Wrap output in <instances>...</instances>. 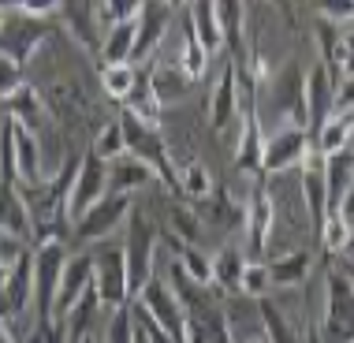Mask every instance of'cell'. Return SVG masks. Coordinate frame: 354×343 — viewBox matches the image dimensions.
<instances>
[{
  "mask_svg": "<svg viewBox=\"0 0 354 343\" xmlns=\"http://www.w3.org/2000/svg\"><path fill=\"white\" fill-rule=\"evenodd\" d=\"M0 109H4V116H8V120H15L19 127H26L30 135H37V131H41V123L49 120V109H45L41 93H37L30 82H26V86H19V90L12 93V98H8L4 104H0Z\"/></svg>",
  "mask_w": 354,
  "mask_h": 343,
  "instance_id": "ffe728a7",
  "label": "cell"
},
{
  "mask_svg": "<svg viewBox=\"0 0 354 343\" xmlns=\"http://www.w3.org/2000/svg\"><path fill=\"white\" fill-rule=\"evenodd\" d=\"M243 343H272V336H269V332L261 328V332H250V336H246Z\"/></svg>",
  "mask_w": 354,
  "mask_h": 343,
  "instance_id": "c3c4849f",
  "label": "cell"
},
{
  "mask_svg": "<svg viewBox=\"0 0 354 343\" xmlns=\"http://www.w3.org/2000/svg\"><path fill=\"white\" fill-rule=\"evenodd\" d=\"M272 221H276V198L272 190L265 187V179H257L250 198H246V246H250L254 257L265 254L269 246V235H272Z\"/></svg>",
  "mask_w": 354,
  "mask_h": 343,
  "instance_id": "5bb4252c",
  "label": "cell"
},
{
  "mask_svg": "<svg viewBox=\"0 0 354 343\" xmlns=\"http://www.w3.org/2000/svg\"><path fill=\"white\" fill-rule=\"evenodd\" d=\"M135 317H131V306L123 310H112L109 317V328H104V343H135Z\"/></svg>",
  "mask_w": 354,
  "mask_h": 343,
  "instance_id": "ab89813d",
  "label": "cell"
},
{
  "mask_svg": "<svg viewBox=\"0 0 354 343\" xmlns=\"http://www.w3.org/2000/svg\"><path fill=\"white\" fill-rule=\"evenodd\" d=\"M149 179H157L149 172V165H142L138 157H131V154H123L116 157L109 165V183H112V194H127V198H135L138 190H146Z\"/></svg>",
  "mask_w": 354,
  "mask_h": 343,
  "instance_id": "cb8c5ba5",
  "label": "cell"
},
{
  "mask_svg": "<svg viewBox=\"0 0 354 343\" xmlns=\"http://www.w3.org/2000/svg\"><path fill=\"white\" fill-rule=\"evenodd\" d=\"M302 343H321V340H317V328H313V325H306V332H302Z\"/></svg>",
  "mask_w": 354,
  "mask_h": 343,
  "instance_id": "f907efd6",
  "label": "cell"
},
{
  "mask_svg": "<svg viewBox=\"0 0 354 343\" xmlns=\"http://www.w3.org/2000/svg\"><path fill=\"white\" fill-rule=\"evenodd\" d=\"M90 154H97L104 165H112L116 157L127 154V142H123V123H120V116L109 120V123H104V127L97 131V138H93Z\"/></svg>",
  "mask_w": 354,
  "mask_h": 343,
  "instance_id": "74e56055",
  "label": "cell"
},
{
  "mask_svg": "<svg viewBox=\"0 0 354 343\" xmlns=\"http://www.w3.org/2000/svg\"><path fill=\"white\" fill-rule=\"evenodd\" d=\"M45 168H41V146L37 135H30L26 127H15V187H37L45 183Z\"/></svg>",
  "mask_w": 354,
  "mask_h": 343,
  "instance_id": "44dd1931",
  "label": "cell"
},
{
  "mask_svg": "<svg viewBox=\"0 0 354 343\" xmlns=\"http://www.w3.org/2000/svg\"><path fill=\"white\" fill-rule=\"evenodd\" d=\"M336 90L339 82L332 79V71L324 68L321 60L310 64V71H306V82H302V93H306V131H310V138L317 135L324 127V120L336 112Z\"/></svg>",
  "mask_w": 354,
  "mask_h": 343,
  "instance_id": "8fae6325",
  "label": "cell"
},
{
  "mask_svg": "<svg viewBox=\"0 0 354 343\" xmlns=\"http://www.w3.org/2000/svg\"><path fill=\"white\" fill-rule=\"evenodd\" d=\"M45 41H49V23L30 19V15H19V12L8 8L4 30H0V56H8V60L19 64V68H26Z\"/></svg>",
  "mask_w": 354,
  "mask_h": 343,
  "instance_id": "52a82bcc",
  "label": "cell"
},
{
  "mask_svg": "<svg viewBox=\"0 0 354 343\" xmlns=\"http://www.w3.org/2000/svg\"><path fill=\"white\" fill-rule=\"evenodd\" d=\"M321 250L324 254H347V239H351V224L339 213H328V221L321 228Z\"/></svg>",
  "mask_w": 354,
  "mask_h": 343,
  "instance_id": "f35d334b",
  "label": "cell"
},
{
  "mask_svg": "<svg viewBox=\"0 0 354 343\" xmlns=\"http://www.w3.org/2000/svg\"><path fill=\"white\" fill-rule=\"evenodd\" d=\"M97 75H101V90L109 93L112 101H127L131 90L138 86V68L135 64H97Z\"/></svg>",
  "mask_w": 354,
  "mask_h": 343,
  "instance_id": "d6a6232c",
  "label": "cell"
},
{
  "mask_svg": "<svg viewBox=\"0 0 354 343\" xmlns=\"http://www.w3.org/2000/svg\"><path fill=\"white\" fill-rule=\"evenodd\" d=\"M187 23L190 30L198 34V41L205 45L209 56L220 53V45H224V34H220V19H216V4H209V0H194V4L187 8Z\"/></svg>",
  "mask_w": 354,
  "mask_h": 343,
  "instance_id": "4316f807",
  "label": "cell"
},
{
  "mask_svg": "<svg viewBox=\"0 0 354 343\" xmlns=\"http://www.w3.org/2000/svg\"><path fill=\"white\" fill-rule=\"evenodd\" d=\"M0 232H12L19 239H30V213L19 194V187L0 183Z\"/></svg>",
  "mask_w": 354,
  "mask_h": 343,
  "instance_id": "f1b7e54d",
  "label": "cell"
},
{
  "mask_svg": "<svg viewBox=\"0 0 354 343\" xmlns=\"http://www.w3.org/2000/svg\"><path fill=\"white\" fill-rule=\"evenodd\" d=\"M265 269H269V284H276V288H302L313 272V254L310 250L276 254Z\"/></svg>",
  "mask_w": 354,
  "mask_h": 343,
  "instance_id": "603a6c76",
  "label": "cell"
},
{
  "mask_svg": "<svg viewBox=\"0 0 354 343\" xmlns=\"http://www.w3.org/2000/svg\"><path fill=\"white\" fill-rule=\"evenodd\" d=\"M313 149L310 131L299 123H283L280 131H272L265 138V157H261V176H287V172H299L306 165Z\"/></svg>",
  "mask_w": 354,
  "mask_h": 343,
  "instance_id": "8992f818",
  "label": "cell"
},
{
  "mask_svg": "<svg viewBox=\"0 0 354 343\" xmlns=\"http://www.w3.org/2000/svg\"><path fill=\"white\" fill-rule=\"evenodd\" d=\"M135 45H138V19L112 26L101 37V60L97 64H135Z\"/></svg>",
  "mask_w": 354,
  "mask_h": 343,
  "instance_id": "d4e9b609",
  "label": "cell"
},
{
  "mask_svg": "<svg viewBox=\"0 0 354 343\" xmlns=\"http://www.w3.org/2000/svg\"><path fill=\"white\" fill-rule=\"evenodd\" d=\"M351 149H354V146H351Z\"/></svg>",
  "mask_w": 354,
  "mask_h": 343,
  "instance_id": "680465c9",
  "label": "cell"
},
{
  "mask_svg": "<svg viewBox=\"0 0 354 343\" xmlns=\"http://www.w3.org/2000/svg\"><path fill=\"white\" fill-rule=\"evenodd\" d=\"M19 86H26V71L19 68L15 60H8V56H0V104H4Z\"/></svg>",
  "mask_w": 354,
  "mask_h": 343,
  "instance_id": "ee69618b",
  "label": "cell"
},
{
  "mask_svg": "<svg viewBox=\"0 0 354 343\" xmlns=\"http://www.w3.org/2000/svg\"><path fill=\"white\" fill-rule=\"evenodd\" d=\"M354 79V26L343 30V45H339V82Z\"/></svg>",
  "mask_w": 354,
  "mask_h": 343,
  "instance_id": "f6af8a7d",
  "label": "cell"
},
{
  "mask_svg": "<svg viewBox=\"0 0 354 343\" xmlns=\"http://www.w3.org/2000/svg\"><path fill=\"white\" fill-rule=\"evenodd\" d=\"M8 321H15V313H12V306H8V299L0 295V325H8Z\"/></svg>",
  "mask_w": 354,
  "mask_h": 343,
  "instance_id": "7dc6e473",
  "label": "cell"
},
{
  "mask_svg": "<svg viewBox=\"0 0 354 343\" xmlns=\"http://www.w3.org/2000/svg\"><path fill=\"white\" fill-rule=\"evenodd\" d=\"M97 310H101V295H97V288H90V291H86L68 313H64V325H68V336H71L75 343H82V340H86V328L93 325Z\"/></svg>",
  "mask_w": 354,
  "mask_h": 343,
  "instance_id": "8d00e7d4",
  "label": "cell"
},
{
  "mask_svg": "<svg viewBox=\"0 0 354 343\" xmlns=\"http://www.w3.org/2000/svg\"><path fill=\"white\" fill-rule=\"evenodd\" d=\"M339 269H343V276H347V280H351V288H354V265H351V261H343Z\"/></svg>",
  "mask_w": 354,
  "mask_h": 343,
  "instance_id": "816d5d0a",
  "label": "cell"
},
{
  "mask_svg": "<svg viewBox=\"0 0 354 343\" xmlns=\"http://www.w3.org/2000/svg\"><path fill=\"white\" fill-rule=\"evenodd\" d=\"M135 302H142V306L153 313V321H157V325L165 328V332H171V336H176L179 343H187V310L179 306L176 291L168 288V280H165L160 272L153 276L146 288H142V295H138Z\"/></svg>",
  "mask_w": 354,
  "mask_h": 343,
  "instance_id": "7c38bea8",
  "label": "cell"
},
{
  "mask_svg": "<svg viewBox=\"0 0 354 343\" xmlns=\"http://www.w3.org/2000/svg\"><path fill=\"white\" fill-rule=\"evenodd\" d=\"M324 183H328V209L336 213L343 194H347L351 183H354V149L336 154V157H324Z\"/></svg>",
  "mask_w": 354,
  "mask_h": 343,
  "instance_id": "f546056e",
  "label": "cell"
},
{
  "mask_svg": "<svg viewBox=\"0 0 354 343\" xmlns=\"http://www.w3.org/2000/svg\"><path fill=\"white\" fill-rule=\"evenodd\" d=\"M19 343H71V336H68V325L56 317V321H34V328Z\"/></svg>",
  "mask_w": 354,
  "mask_h": 343,
  "instance_id": "b9f144b4",
  "label": "cell"
},
{
  "mask_svg": "<svg viewBox=\"0 0 354 343\" xmlns=\"http://www.w3.org/2000/svg\"><path fill=\"white\" fill-rule=\"evenodd\" d=\"M146 79H149V90L157 93V101L160 104H168V101H183L187 93H190V75L179 68V60H157L153 68L146 71Z\"/></svg>",
  "mask_w": 354,
  "mask_h": 343,
  "instance_id": "7402d4cb",
  "label": "cell"
},
{
  "mask_svg": "<svg viewBox=\"0 0 354 343\" xmlns=\"http://www.w3.org/2000/svg\"><path fill=\"white\" fill-rule=\"evenodd\" d=\"M0 295L8 299L15 317H26V313L34 317V250L8 272H0Z\"/></svg>",
  "mask_w": 354,
  "mask_h": 343,
  "instance_id": "2e32d148",
  "label": "cell"
},
{
  "mask_svg": "<svg viewBox=\"0 0 354 343\" xmlns=\"http://www.w3.org/2000/svg\"><path fill=\"white\" fill-rule=\"evenodd\" d=\"M176 60H179V68L190 75V82L205 79V68H209V60H213V56L205 53V45L198 41V34L190 30L187 15H183V37H179V53H176Z\"/></svg>",
  "mask_w": 354,
  "mask_h": 343,
  "instance_id": "1f68e13d",
  "label": "cell"
},
{
  "mask_svg": "<svg viewBox=\"0 0 354 343\" xmlns=\"http://www.w3.org/2000/svg\"><path fill=\"white\" fill-rule=\"evenodd\" d=\"M82 343H90V340H82Z\"/></svg>",
  "mask_w": 354,
  "mask_h": 343,
  "instance_id": "6f0895ef",
  "label": "cell"
},
{
  "mask_svg": "<svg viewBox=\"0 0 354 343\" xmlns=\"http://www.w3.org/2000/svg\"><path fill=\"white\" fill-rule=\"evenodd\" d=\"M168 221H171V235H176L179 243H187V246H202L205 221L198 216V209H194V205L176 202V205L168 209Z\"/></svg>",
  "mask_w": 354,
  "mask_h": 343,
  "instance_id": "e575fe53",
  "label": "cell"
},
{
  "mask_svg": "<svg viewBox=\"0 0 354 343\" xmlns=\"http://www.w3.org/2000/svg\"><path fill=\"white\" fill-rule=\"evenodd\" d=\"M176 15L171 4H160V0H146L138 12V45H135V60H146V56L157 53V45L165 41L168 23Z\"/></svg>",
  "mask_w": 354,
  "mask_h": 343,
  "instance_id": "e0dca14e",
  "label": "cell"
},
{
  "mask_svg": "<svg viewBox=\"0 0 354 343\" xmlns=\"http://www.w3.org/2000/svg\"><path fill=\"white\" fill-rule=\"evenodd\" d=\"M93 288V250H82V254H71L68 265H64V280H60V295H56V317L64 321L75 302L82 299L86 291Z\"/></svg>",
  "mask_w": 354,
  "mask_h": 343,
  "instance_id": "9a60e30c",
  "label": "cell"
},
{
  "mask_svg": "<svg viewBox=\"0 0 354 343\" xmlns=\"http://www.w3.org/2000/svg\"><path fill=\"white\" fill-rule=\"evenodd\" d=\"M176 179H179V190H183L187 198H198V202H205L209 194H213V176H209V168L202 165L198 157L183 160V165L176 168Z\"/></svg>",
  "mask_w": 354,
  "mask_h": 343,
  "instance_id": "d590c367",
  "label": "cell"
},
{
  "mask_svg": "<svg viewBox=\"0 0 354 343\" xmlns=\"http://www.w3.org/2000/svg\"><path fill=\"white\" fill-rule=\"evenodd\" d=\"M120 123H123V142H127V154L138 157L142 165H149V172L168 190H179L176 168H171V154H168L165 138H160V131L157 127H146V123L135 120L131 112H120Z\"/></svg>",
  "mask_w": 354,
  "mask_h": 343,
  "instance_id": "3957f363",
  "label": "cell"
},
{
  "mask_svg": "<svg viewBox=\"0 0 354 343\" xmlns=\"http://www.w3.org/2000/svg\"><path fill=\"white\" fill-rule=\"evenodd\" d=\"M123 257H127V280H131V302L142 295V288L157 276V228L149 216L135 209L127 221V243H123Z\"/></svg>",
  "mask_w": 354,
  "mask_h": 343,
  "instance_id": "7a4b0ae2",
  "label": "cell"
},
{
  "mask_svg": "<svg viewBox=\"0 0 354 343\" xmlns=\"http://www.w3.org/2000/svg\"><path fill=\"white\" fill-rule=\"evenodd\" d=\"M265 291H269V269H265V261H250L243 272V284H239V295H246V299H265Z\"/></svg>",
  "mask_w": 354,
  "mask_h": 343,
  "instance_id": "60d3db41",
  "label": "cell"
},
{
  "mask_svg": "<svg viewBox=\"0 0 354 343\" xmlns=\"http://www.w3.org/2000/svg\"><path fill=\"white\" fill-rule=\"evenodd\" d=\"M354 146V109H336L324 127L313 135V149L321 157H336V154H347Z\"/></svg>",
  "mask_w": 354,
  "mask_h": 343,
  "instance_id": "d6986e66",
  "label": "cell"
},
{
  "mask_svg": "<svg viewBox=\"0 0 354 343\" xmlns=\"http://www.w3.org/2000/svg\"><path fill=\"white\" fill-rule=\"evenodd\" d=\"M26 254H30L26 239H19V235H12V232H0V272H8L12 265H19Z\"/></svg>",
  "mask_w": 354,
  "mask_h": 343,
  "instance_id": "7bdbcfd3",
  "label": "cell"
},
{
  "mask_svg": "<svg viewBox=\"0 0 354 343\" xmlns=\"http://www.w3.org/2000/svg\"><path fill=\"white\" fill-rule=\"evenodd\" d=\"M343 257H354V224H351V239H347V254Z\"/></svg>",
  "mask_w": 354,
  "mask_h": 343,
  "instance_id": "f5cc1de1",
  "label": "cell"
},
{
  "mask_svg": "<svg viewBox=\"0 0 354 343\" xmlns=\"http://www.w3.org/2000/svg\"><path fill=\"white\" fill-rule=\"evenodd\" d=\"M131 213H135V198H127V194H104L97 205L90 209V213L82 216L79 224H75V239H86V243H104L116 228H123L131 221Z\"/></svg>",
  "mask_w": 354,
  "mask_h": 343,
  "instance_id": "ba28073f",
  "label": "cell"
},
{
  "mask_svg": "<svg viewBox=\"0 0 354 343\" xmlns=\"http://www.w3.org/2000/svg\"><path fill=\"white\" fill-rule=\"evenodd\" d=\"M246 254L239 250V246H220L216 257H213V284L224 291H239V284H243V272H246Z\"/></svg>",
  "mask_w": 354,
  "mask_h": 343,
  "instance_id": "4dcf8cb0",
  "label": "cell"
},
{
  "mask_svg": "<svg viewBox=\"0 0 354 343\" xmlns=\"http://www.w3.org/2000/svg\"><path fill=\"white\" fill-rule=\"evenodd\" d=\"M56 19L68 26L71 37L86 53H93L101 60V26H97V15H93V4H60Z\"/></svg>",
  "mask_w": 354,
  "mask_h": 343,
  "instance_id": "ac0fdd59",
  "label": "cell"
},
{
  "mask_svg": "<svg viewBox=\"0 0 354 343\" xmlns=\"http://www.w3.org/2000/svg\"><path fill=\"white\" fill-rule=\"evenodd\" d=\"M336 109H354V79H343L336 90Z\"/></svg>",
  "mask_w": 354,
  "mask_h": 343,
  "instance_id": "bcb514c9",
  "label": "cell"
},
{
  "mask_svg": "<svg viewBox=\"0 0 354 343\" xmlns=\"http://www.w3.org/2000/svg\"><path fill=\"white\" fill-rule=\"evenodd\" d=\"M4 19H8V4H0V30H4Z\"/></svg>",
  "mask_w": 354,
  "mask_h": 343,
  "instance_id": "db71d44e",
  "label": "cell"
},
{
  "mask_svg": "<svg viewBox=\"0 0 354 343\" xmlns=\"http://www.w3.org/2000/svg\"><path fill=\"white\" fill-rule=\"evenodd\" d=\"M347 261H351V265H354V257H347Z\"/></svg>",
  "mask_w": 354,
  "mask_h": 343,
  "instance_id": "9f6ffc18",
  "label": "cell"
},
{
  "mask_svg": "<svg viewBox=\"0 0 354 343\" xmlns=\"http://www.w3.org/2000/svg\"><path fill=\"white\" fill-rule=\"evenodd\" d=\"M299 187H302V202H306V216H310L313 239L321 235L324 221H328V183H324V157L317 149H310L306 165L299 168Z\"/></svg>",
  "mask_w": 354,
  "mask_h": 343,
  "instance_id": "4fadbf2b",
  "label": "cell"
},
{
  "mask_svg": "<svg viewBox=\"0 0 354 343\" xmlns=\"http://www.w3.org/2000/svg\"><path fill=\"white\" fill-rule=\"evenodd\" d=\"M216 19L224 45L232 49V60H246V8L239 0H227V4H216Z\"/></svg>",
  "mask_w": 354,
  "mask_h": 343,
  "instance_id": "83f0119b",
  "label": "cell"
},
{
  "mask_svg": "<svg viewBox=\"0 0 354 343\" xmlns=\"http://www.w3.org/2000/svg\"><path fill=\"white\" fill-rule=\"evenodd\" d=\"M160 109H165V104L157 101V93L149 90V79L142 75L138 86L131 90V98L123 101V112H131V116L142 120L146 127H160Z\"/></svg>",
  "mask_w": 354,
  "mask_h": 343,
  "instance_id": "836d02e7",
  "label": "cell"
},
{
  "mask_svg": "<svg viewBox=\"0 0 354 343\" xmlns=\"http://www.w3.org/2000/svg\"><path fill=\"white\" fill-rule=\"evenodd\" d=\"M112 190V183H109V165L97 157V154H90L86 149L82 154V168H79V179H75V190H71V202H68V221H71V228L82 221L86 213H90L93 205L101 202L104 194Z\"/></svg>",
  "mask_w": 354,
  "mask_h": 343,
  "instance_id": "9c48e42d",
  "label": "cell"
},
{
  "mask_svg": "<svg viewBox=\"0 0 354 343\" xmlns=\"http://www.w3.org/2000/svg\"><path fill=\"white\" fill-rule=\"evenodd\" d=\"M313 328L321 343H354V288L343 269L324 272V313Z\"/></svg>",
  "mask_w": 354,
  "mask_h": 343,
  "instance_id": "6da1fadb",
  "label": "cell"
},
{
  "mask_svg": "<svg viewBox=\"0 0 354 343\" xmlns=\"http://www.w3.org/2000/svg\"><path fill=\"white\" fill-rule=\"evenodd\" d=\"M93 288L101 295V306H109V310L131 306V280H127L123 246H112V243L93 246Z\"/></svg>",
  "mask_w": 354,
  "mask_h": 343,
  "instance_id": "5b68a950",
  "label": "cell"
},
{
  "mask_svg": "<svg viewBox=\"0 0 354 343\" xmlns=\"http://www.w3.org/2000/svg\"><path fill=\"white\" fill-rule=\"evenodd\" d=\"M235 123H243V86H239V64L227 60L209 98V127L216 135H227Z\"/></svg>",
  "mask_w": 354,
  "mask_h": 343,
  "instance_id": "30bf717a",
  "label": "cell"
},
{
  "mask_svg": "<svg viewBox=\"0 0 354 343\" xmlns=\"http://www.w3.org/2000/svg\"><path fill=\"white\" fill-rule=\"evenodd\" d=\"M0 343H19V340L12 336V325H0Z\"/></svg>",
  "mask_w": 354,
  "mask_h": 343,
  "instance_id": "681fc988",
  "label": "cell"
},
{
  "mask_svg": "<svg viewBox=\"0 0 354 343\" xmlns=\"http://www.w3.org/2000/svg\"><path fill=\"white\" fill-rule=\"evenodd\" d=\"M135 332H138V328H135ZM135 343H149V340H146V336H142V332H138V336H135Z\"/></svg>",
  "mask_w": 354,
  "mask_h": 343,
  "instance_id": "11a10c76",
  "label": "cell"
},
{
  "mask_svg": "<svg viewBox=\"0 0 354 343\" xmlns=\"http://www.w3.org/2000/svg\"><path fill=\"white\" fill-rule=\"evenodd\" d=\"M198 216H202L205 224L220 228V232H232L235 224H246V205L239 209V205L232 202V194H227L224 187H216L213 194H209L205 202L198 205Z\"/></svg>",
  "mask_w": 354,
  "mask_h": 343,
  "instance_id": "484cf974",
  "label": "cell"
},
{
  "mask_svg": "<svg viewBox=\"0 0 354 343\" xmlns=\"http://www.w3.org/2000/svg\"><path fill=\"white\" fill-rule=\"evenodd\" d=\"M64 243L34 246V321H56V295H60L64 265H68Z\"/></svg>",
  "mask_w": 354,
  "mask_h": 343,
  "instance_id": "277c9868",
  "label": "cell"
}]
</instances>
